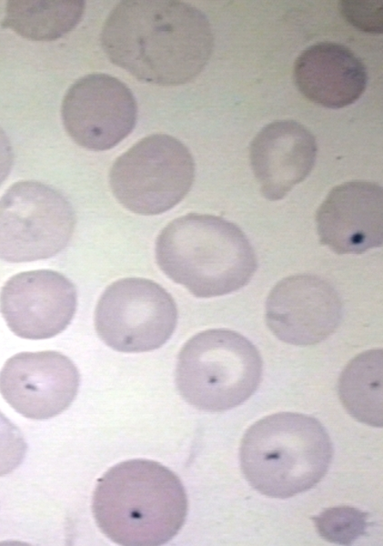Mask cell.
Listing matches in <instances>:
<instances>
[{"mask_svg": "<svg viewBox=\"0 0 383 546\" xmlns=\"http://www.w3.org/2000/svg\"><path fill=\"white\" fill-rule=\"evenodd\" d=\"M367 517V513L356 508L339 506L325 510L313 517V521L319 535L326 541L347 545L364 535Z\"/></svg>", "mask_w": 383, "mask_h": 546, "instance_id": "ac0fdd59", "label": "cell"}, {"mask_svg": "<svg viewBox=\"0 0 383 546\" xmlns=\"http://www.w3.org/2000/svg\"><path fill=\"white\" fill-rule=\"evenodd\" d=\"M137 106L129 87L119 79L95 73L77 79L61 106L63 125L79 146L108 150L126 138L136 122Z\"/></svg>", "mask_w": 383, "mask_h": 546, "instance_id": "9c48e42d", "label": "cell"}, {"mask_svg": "<svg viewBox=\"0 0 383 546\" xmlns=\"http://www.w3.org/2000/svg\"><path fill=\"white\" fill-rule=\"evenodd\" d=\"M79 384L74 362L54 350L15 354L0 371L1 395L31 420H48L65 411L75 400Z\"/></svg>", "mask_w": 383, "mask_h": 546, "instance_id": "8fae6325", "label": "cell"}, {"mask_svg": "<svg viewBox=\"0 0 383 546\" xmlns=\"http://www.w3.org/2000/svg\"><path fill=\"white\" fill-rule=\"evenodd\" d=\"M177 308L172 296L158 283L144 278H125L110 284L95 310L99 338L111 349L126 353L151 351L173 335Z\"/></svg>", "mask_w": 383, "mask_h": 546, "instance_id": "ba28073f", "label": "cell"}, {"mask_svg": "<svg viewBox=\"0 0 383 546\" xmlns=\"http://www.w3.org/2000/svg\"><path fill=\"white\" fill-rule=\"evenodd\" d=\"M262 369L260 353L246 337L227 329H211L194 335L182 347L176 385L196 409L225 411L254 394Z\"/></svg>", "mask_w": 383, "mask_h": 546, "instance_id": "5b68a950", "label": "cell"}, {"mask_svg": "<svg viewBox=\"0 0 383 546\" xmlns=\"http://www.w3.org/2000/svg\"><path fill=\"white\" fill-rule=\"evenodd\" d=\"M76 307V286L51 269L20 272L0 291V312L10 330L22 339L58 335L72 321Z\"/></svg>", "mask_w": 383, "mask_h": 546, "instance_id": "7c38bea8", "label": "cell"}, {"mask_svg": "<svg viewBox=\"0 0 383 546\" xmlns=\"http://www.w3.org/2000/svg\"><path fill=\"white\" fill-rule=\"evenodd\" d=\"M85 7L80 0L7 1L2 25L27 39L55 40L79 24Z\"/></svg>", "mask_w": 383, "mask_h": 546, "instance_id": "2e32d148", "label": "cell"}, {"mask_svg": "<svg viewBox=\"0 0 383 546\" xmlns=\"http://www.w3.org/2000/svg\"><path fill=\"white\" fill-rule=\"evenodd\" d=\"M108 59L136 79L175 86L194 79L214 46L210 23L197 7L174 0H126L100 35Z\"/></svg>", "mask_w": 383, "mask_h": 546, "instance_id": "6da1fadb", "label": "cell"}, {"mask_svg": "<svg viewBox=\"0 0 383 546\" xmlns=\"http://www.w3.org/2000/svg\"><path fill=\"white\" fill-rule=\"evenodd\" d=\"M155 251L165 275L197 298L237 291L257 268L246 234L214 215L189 213L173 219L158 234Z\"/></svg>", "mask_w": 383, "mask_h": 546, "instance_id": "3957f363", "label": "cell"}, {"mask_svg": "<svg viewBox=\"0 0 383 546\" xmlns=\"http://www.w3.org/2000/svg\"><path fill=\"white\" fill-rule=\"evenodd\" d=\"M293 77L306 98L332 109L354 104L368 83L362 61L348 47L329 41L303 50L295 61Z\"/></svg>", "mask_w": 383, "mask_h": 546, "instance_id": "9a60e30c", "label": "cell"}, {"mask_svg": "<svg viewBox=\"0 0 383 546\" xmlns=\"http://www.w3.org/2000/svg\"><path fill=\"white\" fill-rule=\"evenodd\" d=\"M340 400L357 420L382 427V349L355 357L343 369L338 384Z\"/></svg>", "mask_w": 383, "mask_h": 546, "instance_id": "e0dca14e", "label": "cell"}, {"mask_svg": "<svg viewBox=\"0 0 383 546\" xmlns=\"http://www.w3.org/2000/svg\"><path fill=\"white\" fill-rule=\"evenodd\" d=\"M333 445L316 418L297 412L264 417L245 432L239 449L242 472L258 492L287 499L315 487L326 475Z\"/></svg>", "mask_w": 383, "mask_h": 546, "instance_id": "277c9868", "label": "cell"}, {"mask_svg": "<svg viewBox=\"0 0 383 546\" xmlns=\"http://www.w3.org/2000/svg\"><path fill=\"white\" fill-rule=\"evenodd\" d=\"M14 163V153L10 140L0 127V186L11 172Z\"/></svg>", "mask_w": 383, "mask_h": 546, "instance_id": "44dd1931", "label": "cell"}, {"mask_svg": "<svg viewBox=\"0 0 383 546\" xmlns=\"http://www.w3.org/2000/svg\"><path fill=\"white\" fill-rule=\"evenodd\" d=\"M338 8L345 20L358 30L368 34L383 32L382 2L376 0H342Z\"/></svg>", "mask_w": 383, "mask_h": 546, "instance_id": "d6986e66", "label": "cell"}, {"mask_svg": "<svg viewBox=\"0 0 383 546\" xmlns=\"http://www.w3.org/2000/svg\"><path fill=\"white\" fill-rule=\"evenodd\" d=\"M321 244L337 254H361L383 243V189L353 180L334 187L316 214Z\"/></svg>", "mask_w": 383, "mask_h": 546, "instance_id": "4fadbf2b", "label": "cell"}, {"mask_svg": "<svg viewBox=\"0 0 383 546\" xmlns=\"http://www.w3.org/2000/svg\"><path fill=\"white\" fill-rule=\"evenodd\" d=\"M76 221L72 205L55 188L35 180L13 184L0 197V259L22 263L57 255Z\"/></svg>", "mask_w": 383, "mask_h": 546, "instance_id": "52a82bcc", "label": "cell"}, {"mask_svg": "<svg viewBox=\"0 0 383 546\" xmlns=\"http://www.w3.org/2000/svg\"><path fill=\"white\" fill-rule=\"evenodd\" d=\"M342 300L326 279L310 274L281 279L266 301V323L281 341L295 346L317 344L338 328Z\"/></svg>", "mask_w": 383, "mask_h": 546, "instance_id": "30bf717a", "label": "cell"}, {"mask_svg": "<svg viewBox=\"0 0 383 546\" xmlns=\"http://www.w3.org/2000/svg\"><path fill=\"white\" fill-rule=\"evenodd\" d=\"M189 149L166 134L146 136L122 154L109 172L114 197L139 215H159L176 206L195 178Z\"/></svg>", "mask_w": 383, "mask_h": 546, "instance_id": "8992f818", "label": "cell"}, {"mask_svg": "<svg viewBox=\"0 0 383 546\" xmlns=\"http://www.w3.org/2000/svg\"><path fill=\"white\" fill-rule=\"evenodd\" d=\"M188 501L180 479L157 461L134 459L111 467L92 498L97 527L115 543L157 546L185 523Z\"/></svg>", "mask_w": 383, "mask_h": 546, "instance_id": "7a4b0ae2", "label": "cell"}, {"mask_svg": "<svg viewBox=\"0 0 383 546\" xmlns=\"http://www.w3.org/2000/svg\"><path fill=\"white\" fill-rule=\"evenodd\" d=\"M26 450L27 444L21 430L0 411V477L20 466Z\"/></svg>", "mask_w": 383, "mask_h": 546, "instance_id": "ffe728a7", "label": "cell"}, {"mask_svg": "<svg viewBox=\"0 0 383 546\" xmlns=\"http://www.w3.org/2000/svg\"><path fill=\"white\" fill-rule=\"evenodd\" d=\"M317 143L312 133L294 120L265 126L249 147L250 164L268 200H280L313 169Z\"/></svg>", "mask_w": 383, "mask_h": 546, "instance_id": "5bb4252c", "label": "cell"}]
</instances>
